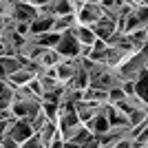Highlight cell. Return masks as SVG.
Segmentation results:
<instances>
[{
  "label": "cell",
  "instance_id": "6da1fadb",
  "mask_svg": "<svg viewBox=\"0 0 148 148\" xmlns=\"http://www.w3.org/2000/svg\"><path fill=\"white\" fill-rule=\"evenodd\" d=\"M146 64H148V58L144 56L142 51H137L135 56H130L124 64H119L117 71H119V75H122V80H133L135 82L137 77L142 75V71L146 69Z\"/></svg>",
  "mask_w": 148,
  "mask_h": 148
},
{
  "label": "cell",
  "instance_id": "7a4b0ae2",
  "mask_svg": "<svg viewBox=\"0 0 148 148\" xmlns=\"http://www.w3.org/2000/svg\"><path fill=\"white\" fill-rule=\"evenodd\" d=\"M102 16H104V7L99 2H84V7L75 13L77 25H88V27H93L97 20H102Z\"/></svg>",
  "mask_w": 148,
  "mask_h": 148
},
{
  "label": "cell",
  "instance_id": "3957f363",
  "mask_svg": "<svg viewBox=\"0 0 148 148\" xmlns=\"http://www.w3.org/2000/svg\"><path fill=\"white\" fill-rule=\"evenodd\" d=\"M56 49L62 53V58H77L80 56V42H77V38H75L73 29L66 31V33H62V38H60V42H58Z\"/></svg>",
  "mask_w": 148,
  "mask_h": 148
},
{
  "label": "cell",
  "instance_id": "277c9868",
  "mask_svg": "<svg viewBox=\"0 0 148 148\" xmlns=\"http://www.w3.org/2000/svg\"><path fill=\"white\" fill-rule=\"evenodd\" d=\"M11 18L16 22H33L38 18V7L29 5V2H20L16 0L13 2V9H11Z\"/></svg>",
  "mask_w": 148,
  "mask_h": 148
},
{
  "label": "cell",
  "instance_id": "5b68a950",
  "mask_svg": "<svg viewBox=\"0 0 148 148\" xmlns=\"http://www.w3.org/2000/svg\"><path fill=\"white\" fill-rule=\"evenodd\" d=\"M62 60H64V58H62V53L56 47H53V49H51V47H44V51L40 53V58H38V64H40V66H58Z\"/></svg>",
  "mask_w": 148,
  "mask_h": 148
},
{
  "label": "cell",
  "instance_id": "8992f818",
  "mask_svg": "<svg viewBox=\"0 0 148 148\" xmlns=\"http://www.w3.org/2000/svg\"><path fill=\"white\" fill-rule=\"evenodd\" d=\"M75 25H77V18H75V13L56 16V18H53V29H51V31H56V33H66V31H71Z\"/></svg>",
  "mask_w": 148,
  "mask_h": 148
},
{
  "label": "cell",
  "instance_id": "52a82bcc",
  "mask_svg": "<svg viewBox=\"0 0 148 148\" xmlns=\"http://www.w3.org/2000/svg\"><path fill=\"white\" fill-rule=\"evenodd\" d=\"M33 77H36V73L22 66L20 71H16V73H11V75H7V82H9L13 88H18V86H25V84H29Z\"/></svg>",
  "mask_w": 148,
  "mask_h": 148
},
{
  "label": "cell",
  "instance_id": "ba28073f",
  "mask_svg": "<svg viewBox=\"0 0 148 148\" xmlns=\"http://www.w3.org/2000/svg\"><path fill=\"white\" fill-rule=\"evenodd\" d=\"M53 18L56 16H38L33 22H31V38L40 36V33H47V31L53 29Z\"/></svg>",
  "mask_w": 148,
  "mask_h": 148
},
{
  "label": "cell",
  "instance_id": "9c48e42d",
  "mask_svg": "<svg viewBox=\"0 0 148 148\" xmlns=\"http://www.w3.org/2000/svg\"><path fill=\"white\" fill-rule=\"evenodd\" d=\"M73 33H75V38H77V42H80V44H93L95 40H97L93 27H88V25H75Z\"/></svg>",
  "mask_w": 148,
  "mask_h": 148
},
{
  "label": "cell",
  "instance_id": "30bf717a",
  "mask_svg": "<svg viewBox=\"0 0 148 148\" xmlns=\"http://www.w3.org/2000/svg\"><path fill=\"white\" fill-rule=\"evenodd\" d=\"M58 130H60L58 119H49V122L44 124V128L40 130V137H42V146H44V148H51V139L56 137Z\"/></svg>",
  "mask_w": 148,
  "mask_h": 148
},
{
  "label": "cell",
  "instance_id": "8fae6325",
  "mask_svg": "<svg viewBox=\"0 0 148 148\" xmlns=\"http://www.w3.org/2000/svg\"><path fill=\"white\" fill-rule=\"evenodd\" d=\"M62 33H56V31H47V33H40V36H36L33 40H36L38 44H42V47H58V42H60Z\"/></svg>",
  "mask_w": 148,
  "mask_h": 148
},
{
  "label": "cell",
  "instance_id": "7c38bea8",
  "mask_svg": "<svg viewBox=\"0 0 148 148\" xmlns=\"http://www.w3.org/2000/svg\"><path fill=\"white\" fill-rule=\"evenodd\" d=\"M135 86H137V95H142L148 102V69H144L142 75L135 80Z\"/></svg>",
  "mask_w": 148,
  "mask_h": 148
},
{
  "label": "cell",
  "instance_id": "4fadbf2b",
  "mask_svg": "<svg viewBox=\"0 0 148 148\" xmlns=\"http://www.w3.org/2000/svg\"><path fill=\"white\" fill-rule=\"evenodd\" d=\"M47 122H49V115L44 111H40V113H36L33 117H29V124H31V128H33V133H40Z\"/></svg>",
  "mask_w": 148,
  "mask_h": 148
},
{
  "label": "cell",
  "instance_id": "5bb4252c",
  "mask_svg": "<svg viewBox=\"0 0 148 148\" xmlns=\"http://www.w3.org/2000/svg\"><path fill=\"white\" fill-rule=\"evenodd\" d=\"M40 146H42V137H40V133H33V135H29L25 142H22L20 148H40Z\"/></svg>",
  "mask_w": 148,
  "mask_h": 148
},
{
  "label": "cell",
  "instance_id": "9a60e30c",
  "mask_svg": "<svg viewBox=\"0 0 148 148\" xmlns=\"http://www.w3.org/2000/svg\"><path fill=\"white\" fill-rule=\"evenodd\" d=\"M124 97H126V93H124L122 86H115V88L108 91V102H119V99H124Z\"/></svg>",
  "mask_w": 148,
  "mask_h": 148
},
{
  "label": "cell",
  "instance_id": "2e32d148",
  "mask_svg": "<svg viewBox=\"0 0 148 148\" xmlns=\"http://www.w3.org/2000/svg\"><path fill=\"white\" fill-rule=\"evenodd\" d=\"M146 69H148V64H146Z\"/></svg>",
  "mask_w": 148,
  "mask_h": 148
}]
</instances>
